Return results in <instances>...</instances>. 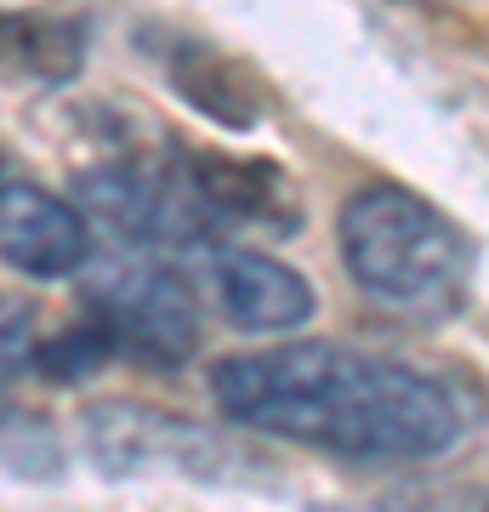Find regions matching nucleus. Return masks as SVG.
<instances>
[{
	"label": "nucleus",
	"mask_w": 489,
	"mask_h": 512,
	"mask_svg": "<svg viewBox=\"0 0 489 512\" xmlns=\"http://www.w3.org/2000/svg\"><path fill=\"white\" fill-rule=\"evenodd\" d=\"M211 399L251 433L342 461H427L467 433L461 399L438 376L336 342L234 353L211 370Z\"/></svg>",
	"instance_id": "obj_1"
},
{
	"label": "nucleus",
	"mask_w": 489,
	"mask_h": 512,
	"mask_svg": "<svg viewBox=\"0 0 489 512\" xmlns=\"http://www.w3.org/2000/svg\"><path fill=\"white\" fill-rule=\"evenodd\" d=\"M336 239H342V262L353 285L376 308L404 313L416 325H444L467 308L472 239L444 211L416 200L410 188H353L336 217Z\"/></svg>",
	"instance_id": "obj_2"
},
{
	"label": "nucleus",
	"mask_w": 489,
	"mask_h": 512,
	"mask_svg": "<svg viewBox=\"0 0 489 512\" xmlns=\"http://www.w3.org/2000/svg\"><path fill=\"white\" fill-rule=\"evenodd\" d=\"M80 200L109 222L126 245H143V251H188V256L222 251L217 217L194 200L177 154H165V160L126 154V160L97 165V171L80 177Z\"/></svg>",
	"instance_id": "obj_3"
},
{
	"label": "nucleus",
	"mask_w": 489,
	"mask_h": 512,
	"mask_svg": "<svg viewBox=\"0 0 489 512\" xmlns=\"http://www.w3.org/2000/svg\"><path fill=\"white\" fill-rule=\"evenodd\" d=\"M86 302L114 353L154 370H182L200 348V302L165 262H114L86 285Z\"/></svg>",
	"instance_id": "obj_4"
},
{
	"label": "nucleus",
	"mask_w": 489,
	"mask_h": 512,
	"mask_svg": "<svg viewBox=\"0 0 489 512\" xmlns=\"http://www.w3.org/2000/svg\"><path fill=\"white\" fill-rule=\"evenodd\" d=\"M0 256L29 279H69L91 262V222L40 183H0Z\"/></svg>",
	"instance_id": "obj_5"
},
{
	"label": "nucleus",
	"mask_w": 489,
	"mask_h": 512,
	"mask_svg": "<svg viewBox=\"0 0 489 512\" xmlns=\"http://www.w3.org/2000/svg\"><path fill=\"white\" fill-rule=\"evenodd\" d=\"M211 285H217V302L228 313V325L251 330V336H285V330L308 325L313 308H319L308 279L268 251L222 245L217 262H211Z\"/></svg>",
	"instance_id": "obj_6"
},
{
	"label": "nucleus",
	"mask_w": 489,
	"mask_h": 512,
	"mask_svg": "<svg viewBox=\"0 0 489 512\" xmlns=\"http://www.w3.org/2000/svg\"><path fill=\"white\" fill-rule=\"evenodd\" d=\"M182 177L194 188V200L217 217L228 234L234 222H273L296 228V200H290L285 171L268 160H234V154H177Z\"/></svg>",
	"instance_id": "obj_7"
},
{
	"label": "nucleus",
	"mask_w": 489,
	"mask_h": 512,
	"mask_svg": "<svg viewBox=\"0 0 489 512\" xmlns=\"http://www.w3.org/2000/svg\"><path fill=\"white\" fill-rule=\"evenodd\" d=\"M86 18L74 12H0V69L63 86L86 69Z\"/></svg>",
	"instance_id": "obj_8"
},
{
	"label": "nucleus",
	"mask_w": 489,
	"mask_h": 512,
	"mask_svg": "<svg viewBox=\"0 0 489 512\" xmlns=\"http://www.w3.org/2000/svg\"><path fill=\"white\" fill-rule=\"evenodd\" d=\"M165 69H171V86H177L200 114H211L217 126H228V131L256 126L262 103H256L245 69H234L222 52H211V46H182Z\"/></svg>",
	"instance_id": "obj_9"
},
{
	"label": "nucleus",
	"mask_w": 489,
	"mask_h": 512,
	"mask_svg": "<svg viewBox=\"0 0 489 512\" xmlns=\"http://www.w3.org/2000/svg\"><path fill=\"white\" fill-rule=\"evenodd\" d=\"M109 359H114V342L103 336L97 319H86V325L57 330V342H40L29 370H40L46 382H86L91 370H103Z\"/></svg>",
	"instance_id": "obj_10"
},
{
	"label": "nucleus",
	"mask_w": 489,
	"mask_h": 512,
	"mask_svg": "<svg viewBox=\"0 0 489 512\" xmlns=\"http://www.w3.org/2000/svg\"><path fill=\"white\" fill-rule=\"evenodd\" d=\"M35 348H40L35 308L18 302V296H0V382H12L35 365Z\"/></svg>",
	"instance_id": "obj_11"
},
{
	"label": "nucleus",
	"mask_w": 489,
	"mask_h": 512,
	"mask_svg": "<svg viewBox=\"0 0 489 512\" xmlns=\"http://www.w3.org/2000/svg\"><path fill=\"white\" fill-rule=\"evenodd\" d=\"M376 512H438V507H404V501H387V507H376Z\"/></svg>",
	"instance_id": "obj_12"
}]
</instances>
